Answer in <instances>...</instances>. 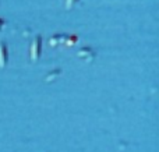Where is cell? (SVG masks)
I'll use <instances>...</instances> for the list:
<instances>
[{"label": "cell", "mask_w": 159, "mask_h": 152, "mask_svg": "<svg viewBox=\"0 0 159 152\" xmlns=\"http://www.w3.org/2000/svg\"><path fill=\"white\" fill-rule=\"evenodd\" d=\"M39 46H41V38L35 39L32 43V50H31V56H32V60H36L39 56Z\"/></svg>", "instance_id": "1"}, {"label": "cell", "mask_w": 159, "mask_h": 152, "mask_svg": "<svg viewBox=\"0 0 159 152\" xmlns=\"http://www.w3.org/2000/svg\"><path fill=\"white\" fill-rule=\"evenodd\" d=\"M6 57H7V50L4 45H0V67L6 64Z\"/></svg>", "instance_id": "2"}, {"label": "cell", "mask_w": 159, "mask_h": 152, "mask_svg": "<svg viewBox=\"0 0 159 152\" xmlns=\"http://www.w3.org/2000/svg\"><path fill=\"white\" fill-rule=\"evenodd\" d=\"M73 2H74V0H67V3H69V6H71V4H73Z\"/></svg>", "instance_id": "3"}]
</instances>
